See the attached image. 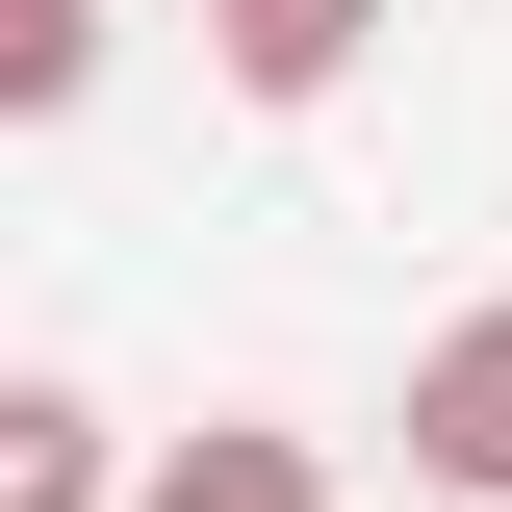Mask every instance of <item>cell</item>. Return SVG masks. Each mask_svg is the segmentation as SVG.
<instances>
[{
  "label": "cell",
  "mask_w": 512,
  "mask_h": 512,
  "mask_svg": "<svg viewBox=\"0 0 512 512\" xmlns=\"http://www.w3.org/2000/svg\"><path fill=\"white\" fill-rule=\"evenodd\" d=\"M410 487H436V512H512V282L461 333H410Z\"/></svg>",
  "instance_id": "obj_1"
},
{
  "label": "cell",
  "mask_w": 512,
  "mask_h": 512,
  "mask_svg": "<svg viewBox=\"0 0 512 512\" xmlns=\"http://www.w3.org/2000/svg\"><path fill=\"white\" fill-rule=\"evenodd\" d=\"M128 512H333V436H282V410H205V436H154V487Z\"/></svg>",
  "instance_id": "obj_2"
},
{
  "label": "cell",
  "mask_w": 512,
  "mask_h": 512,
  "mask_svg": "<svg viewBox=\"0 0 512 512\" xmlns=\"http://www.w3.org/2000/svg\"><path fill=\"white\" fill-rule=\"evenodd\" d=\"M359 52H384V0H205V77L231 103H333Z\"/></svg>",
  "instance_id": "obj_3"
},
{
  "label": "cell",
  "mask_w": 512,
  "mask_h": 512,
  "mask_svg": "<svg viewBox=\"0 0 512 512\" xmlns=\"http://www.w3.org/2000/svg\"><path fill=\"white\" fill-rule=\"evenodd\" d=\"M154 461L103 436V384H0V512H128Z\"/></svg>",
  "instance_id": "obj_4"
},
{
  "label": "cell",
  "mask_w": 512,
  "mask_h": 512,
  "mask_svg": "<svg viewBox=\"0 0 512 512\" xmlns=\"http://www.w3.org/2000/svg\"><path fill=\"white\" fill-rule=\"evenodd\" d=\"M0 103H26V128L103 103V0H0Z\"/></svg>",
  "instance_id": "obj_5"
}]
</instances>
